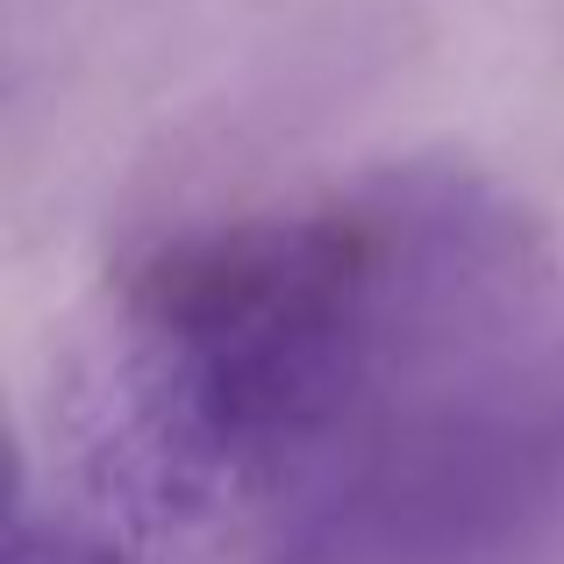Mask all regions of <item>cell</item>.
<instances>
[{
	"instance_id": "obj_3",
	"label": "cell",
	"mask_w": 564,
	"mask_h": 564,
	"mask_svg": "<svg viewBox=\"0 0 564 564\" xmlns=\"http://www.w3.org/2000/svg\"><path fill=\"white\" fill-rule=\"evenodd\" d=\"M8 564H115L108 557V543L100 536H86V529H72V522H36V514H14V529H8Z\"/></svg>"
},
{
	"instance_id": "obj_2",
	"label": "cell",
	"mask_w": 564,
	"mask_h": 564,
	"mask_svg": "<svg viewBox=\"0 0 564 564\" xmlns=\"http://www.w3.org/2000/svg\"><path fill=\"white\" fill-rule=\"evenodd\" d=\"M557 536L564 372H508L372 422L272 564H536Z\"/></svg>"
},
{
	"instance_id": "obj_1",
	"label": "cell",
	"mask_w": 564,
	"mask_h": 564,
	"mask_svg": "<svg viewBox=\"0 0 564 564\" xmlns=\"http://www.w3.org/2000/svg\"><path fill=\"white\" fill-rule=\"evenodd\" d=\"M536 279L529 221L457 172L172 243L129 286V344L100 393L94 486L165 536L329 457L386 386L514 315Z\"/></svg>"
}]
</instances>
